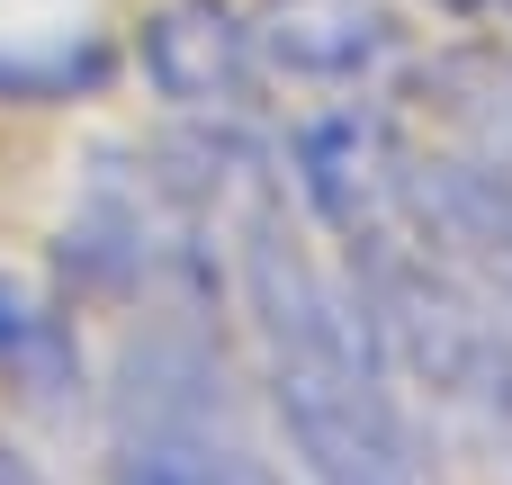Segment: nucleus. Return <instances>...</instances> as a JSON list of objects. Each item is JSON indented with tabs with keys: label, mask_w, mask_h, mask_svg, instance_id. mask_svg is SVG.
Returning <instances> with one entry per match:
<instances>
[{
	"label": "nucleus",
	"mask_w": 512,
	"mask_h": 485,
	"mask_svg": "<svg viewBox=\"0 0 512 485\" xmlns=\"http://www.w3.org/2000/svg\"><path fill=\"white\" fill-rule=\"evenodd\" d=\"M297 189L333 225L351 270L396 261V252H432V234H423V153L369 108L315 117L297 135Z\"/></svg>",
	"instance_id": "7ed1b4c3"
},
{
	"label": "nucleus",
	"mask_w": 512,
	"mask_h": 485,
	"mask_svg": "<svg viewBox=\"0 0 512 485\" xmlns=\"http://www.w3.org/2000/svg\"><path fill=\"white\" fill-rule=\"evenodd\" d=\"M423 234L459 279H477L495 306H512V171L504 162H477V153L423 162Z\"/></svg>",
	"instance_id": "423d86ee"
},
{
	"label": "nucleus",
	"mask_w": 512,
	"mask_h": 485,
	"mask_svg": "<svg viewBox=\"0 0 512 485\" xmlns=\"http://www.w3.org/2000/svg\"><path fill=\"white\" fill-rule=\"evenodd\" d=\"M405 45L387 0H261L252 9V54L288 81H369Z\"/></svg>",
	"instance_id": "39448f33"
},
{
	"label": "nucleus",
	"mask_w": 512,
	"mask_h": 485,
	"mask_svg": "<svg viewBox=\"0 0 512 485\" xmlns=\"http://www.w3.org/2000/svg\"><path fill=\"white\" fill-rule=\"evenodd\" d=\"M117 485H270V477H261L243 450H225V441H207V432L162 423V432H144V441L126 450Z\"/></svg>",
	"instance_id": "6e6552de"
},
{
	"label": "nucleus",
	"mask_w": 512,
	"mask_h": 485,
	"mask_svg": "<svg viewBox=\"0 0 512 485\" xmlns=\"http://www.w3.org/2000/svg\"><path fill=\"white\" fill-rule=\"evenodd\" d=\"M0 485H36V477H27V459H18L9 441H0Z\"/></svg>",
	"instance_id": "1a4fd4ad"
},
{
	"label": "nucleus",
	"mask_w": 512,
	"mask_h": 485,
	"mask_svg": "<svg viewBox=\"0 0 512 485\" xmlns=\"http://www.w3.org/2000/svg\"><path fill=\"white\" fill-rule=\"evenodd\" d=\"M360 288L378 315V351L405 387H423L450 414L512 423V333L477 279H459L441 252H396V261H369Z\"/></svg>",
	"instance_id": "f03ea898"
},
{
	"label": "nucleus",
	"mask_w": 512,
	"mask_h": 485,
	"mask_svg": "<svg viewBox=\"0 0 512 485\" xmlns=\"http://www.w3.org/2000/svg\"><path fill=\"white\" fill-rule=\"evenodd\" d=\"M261 378L306 485H441L414 414L396 405V369L378 333L261 342Z\"/></svg>",
	"instance_id": "f257e3e1"
},
{
	"label": "nucleus",
	"mask_w": 512,
	"mask_h": 485,
	"mask_svg": "<svg viewBox=\"0 0 512 485\" xmlns=\"http://www.w3.org/2000/svg\"><path fill=\"white\" fill-rule=\"evenodd\" d=\"M0 387L27 396V405H63L81 387V342H72L63 306L36 297L9 270H0Z\"/></svg>",
	"instance_id": "0eeeda50"
},
{
	"label": "nucleus",
	"mask_w": 512,
	"mask_h": 485,
	"mask_svg": "<svg viewBox=\"0 0 512 485\" xmlns=\"http://www.w3.org/2000/svg\"><path fill=\"white\" fill-rule=\"evenodd\" d=\"M144 54V81L171 99V108H234L252 90V18L234 0H162L135 36Z\"/></svg>",
	"instance_id": "20e7f679"
}]
</instances>
